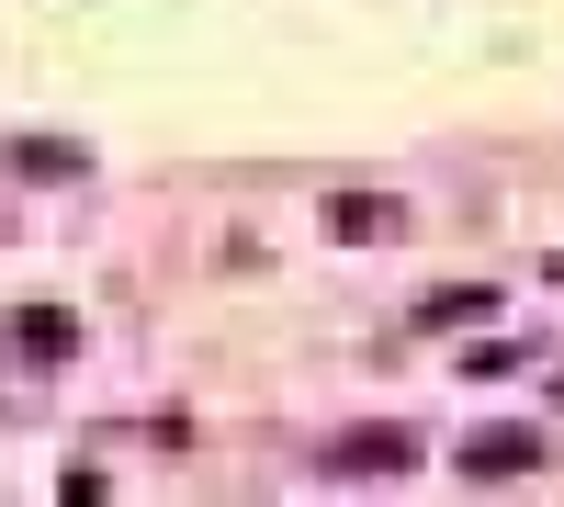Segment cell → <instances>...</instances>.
Returning a JSON list of instances; mask_svg holds the SVG:
<instances>
[{
	"instance_id": "1",
	"label": "cell",
	"mask_w": 564,
	"mask_h": 507,
	"mask_svg": "<svg viewBox=\"0 0 564 507\" xmlns=\"http://www.w3.org/2000/svg\"><path fill=\"white\" fill-rule=\"evenodd\" d=\"M463 463H475V474H520V463H542V440H531V429H475V440H463Z\"/></svg>"
},
{
	"instance_id": "2",
	"label": "cell",
	"mask_w": 564,
	"mask_h": 507,
	"mask_svg": "<svg viewBox=\"0 0 564 507\" xmlns=\"http://www.w3.org/2000/svg\"><path fill=\"white\" fill-rule=\"evenodd\" d=\"M339 463H417V440L406 429H361V440H339Z\"/></svg>"
}]
</instances>
